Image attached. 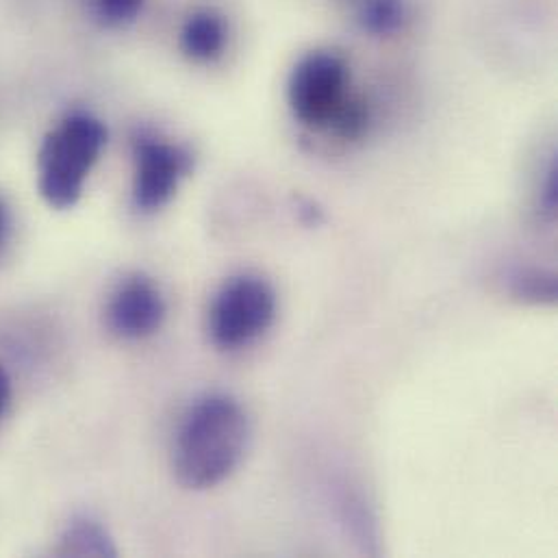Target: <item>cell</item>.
<instances>
[{
  "label": "cell",
  "mask_w": 558,
  "mask_h": 558,
  "mask_svg": "<svg viewBox=\"0 0 558 558\" xmlns=\"http://www.w3.org/2000/svg\"><path fill=\"white\" fill-rule=\"evenodd\" d=\"M345 65L330 52H315L302 59L289 81V105L295 118L308 126H326L348 111Z\"/></svg>",
  "instance_id": "obj_4"
},
{
  "label": "cell",
  "mask_w": 558,
  "mask_h": 558,
  "mask_svg": "<svg viewBox=\"0 0 558 558\" xmlns=\"http://www.w3.org/2000/svg\"><path fill=\"white\" fill-rule=\"evenodd\" d=\"M144 0H96L98 13L111 24H124L137 15Z\"/></svg>",
  "instance_id": "obj_11"
},
{
  "label": "cell",
  "mask_w": 558,
  "mask_h": 558,
  "mask_svg": "<svg viewBox=\"0 0 558 558\" xmlns=\"http://www.w3.org/2000/svg\"><path fill=\"white\" fill-rule=\"evenodd\" d=\"M277 317V293L262 277H235L216 295L209 311L211 341L238 350L259 339Z\"/></svg>",
  "instance_id": "obj_3"
},
{
  "label": "cell",
  "mask_w": 558,
  "mask_h": 558,
  "mask_svg": "<svg viewBox=\"0 0 558 558\" xmlns=\"http://www.w3.org/2000/svg\"><path fill=\"white\" fill-rule=\"evenodd\" d=\"M365 22L376 31H389L400 22L398 0H372L365 9Z\"/></svg>",
  "instance_id": "obj_10"
},
{
  "label": "cell",
  "mask_w": 558,
  "mask_h": 558,
  "mask_svg": "<svg viewBox=\"0 0 558 558\" xmlns=\"http://www.w3.org/2000/svg\"><path fill=\"white\" fill-rule=\"evenodd\" d=\"M166 317V300L159 287L146 277L124 280L109 300L107 319L116 335L144 339L157 332Z\"/></svg>",
  "instance_id": "obj_5"
},
{
  "label": "cell",
  "mask_w": 558,
  "mask_h": 558,
  "mask_svg": "<svg viewBox=\"0 0 558 558\" xmlns=\"http://www.w3.org/2000/svg\"><path fill=\"white\" fill-rule=\"evenodd\" d=\"M251 426L242 404L227 393H209L185 413L172 470L185 489H211L227 481L244 459Z\"/></svg>",
  "instance_id": "obj_1"
},
{
  "label": "cell",
  "mask_w": 558,
  "mask_h": 558,
  "mask_svg": "<svg viewBox=\"0 0 558 558\" xmlns=\"http://www.w3.org/2000/svg\"><path fill=\"white\" fill-rule=\"evenodd\" d=\"M59 557H116L118 550L109 533L94 520L81 518L68 524L59 546L54 550Z\"/></svg>",
  "instance_id": "obj_7"
},
{
  "label": "cell",
  "mask_w": 558,
  "mask_h": 558,
  "mask_svg": "<svg viewBox=\"0 0 558 558\" xmlns=\"http://www.w3.org/2000/svg\"><path fill=\"white\" fill-rule=\"evenodd\" d=\"M105 142L102 122L87 113L70 116L46 137L39 150V194L50 207L76 205Z\"/></svg>",
  "instance_id": "obj_2"
},
{
  "label": "cell",
  "mask_w": 558,
  "mask_h": 558,
  "mask_svg": "<svg viewBox=\"0 0 558 558\" xmlns=\"http://www.w3.org/2000/svg\"><path fill=\"white\" fill-rule=\"evenodd\" d=\"M187 170V157L161 142H144L137 150L135 205L142 211L163 207L177 192L181 177Z\"/></svg>",
  "instance_id": "obj_6"
},
{
  "label": "cell",
  "mask_w": 558,
  "mask_h": 558,
  "mask_svg": "<svg viewBox=\"0 0 558 558\" xmlns=\"http://www.w3.org/2000/svg\"><path fill=\"white\" fill-rule=\"evenodd\" d=\"M227 44V31L225 22L209 11L192 15L181 33V46L183 50L198 61L216 59Z\"/></svg>",
  "instance_id": "obj_8"
},
{
  "label": "cell",
  "mask_w": 558,
  "mask_h": 558,
  "mask_svg": "<svg viewBox=\"0 0 558 558\" xmlns=\"http://www.w3.org/2000/svg\"><path fill=\"white\" fill-rule=\"evenodd\" d=\"M9 227H11V220H9V209H7V205L0 201V251H2V246L7 244V238H9Z\"/></svg>",
  "instance_id": "obj_13"
},
{
  "label": "cell",
  "mask_w": 558,
  "mask_h": 558,
  "mask_svg": "<svg viewBox=\"0 0 558 558\" xmlns=\"http://www.w3.org/2000/svg\"><path fill=\"white\" fill-rule=\"evenodd\" d=\"M9 404H11V378L7 369L0 365V417L7 413Z\"/></svg>",
  "instance_id": "obj_12"
},
{
  "label": "cell",
  "mask_w": 558,
  "mask_h": 558,
  "mask_svg": "<svg viewBox=\"0 0 558 558\" xmlns=\"http://www.w3.org/2000/svg\"><path fill=\"white\" fill-rule=\"evenodd\" d=\"M558 282L555 275L539 270H524L511 279V293L520 302L553 304L557 300Z\"/></svg>",
  "instance_id": "obj_9"
}]
</instances>
